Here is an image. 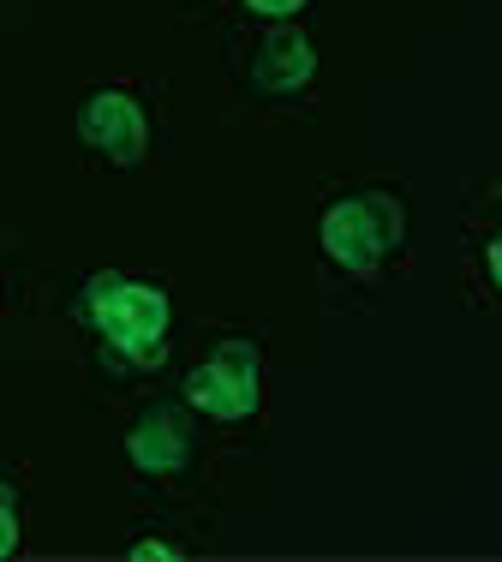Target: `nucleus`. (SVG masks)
Listing matches in <instances>:
<instances>
[{"label":"nucleus","instance_id":"f257e3e1","mask_svg":"<svg viewBox=\"0 0 502 562\" xmlns=\"http://www.w3.org/2000/svg\"><path fill=\"white\" fill-rule=\"evenodd\" d=\"M90 317L121 353L132 359H162V336H168V300L150 281L132 276H102L90 288Z\"/></svg>","mask_w":502,"mask_h":562},{"label":"nucleus","instance_id":"f03ea898","mask_svg":"<svg viewBox=\"0 0 502 562\" xmlns=\"http://www.w3.org/2000/svg\"><path fill=\"white\" fill-rule=\"evenodd\" d=\"M401 239V204L395 198H341L323 216V251L341 263V270H372L383 251Z\"/></svg>","mask_w":502,"mask_h":562},{"label":"nucleus","instance_id":"7ed1b4c3","mask_svg":"<svg viewBox=\"0 0 502 562\" xmlns=\"http://www.w3.org/2000/svg\"><path fill=\"white\" fill-rule=\"evenodd\" d=\"M186 401L197 413H209V419H246L258 407V347L221 341L186 378Z\"/></svg>","mask_w":502,"mask_h":562},{"label":"nucleus","instance_id":"20e7f679","mask_svg":"<svg viewBox=\"0 0 502 562\" xmlns=\"http://www.w3.org/2000/svg\"><path fill=\"white\" fill-rule=\"evenodd\" d=\"M78 132H84V144H96V150L109 156V162H121V168H138L144 150H150L144 109L126 97V90H96V97H84Z\"/></svg>","mask_w":502,"mask_h":562},{"label":"nucleus","instance_id":"39448f33","mask_svg":"<svg viewBox=\"0 0 502 562\" xmlns=\"http://www.w3.org/2000/svg\"><path fill=\"white\" fill-rule=\"evenodd\" d=\"M126 449H132V467H144V473H180L186 454H192V431H186L180 413L156 407V413H144V419L132 425Z\"/></svg>","mask_w":502,"mask_h":562},{"label":"nucleus","instance_id":"423d86ee","mask_svg":"<svg viewBox=\"0 0 502 562\" xmlns=\"http://www.w3.org/2000/svg\"><path fill=\"white\" fill-rule=\"evenodd\" d=\"M251 78H258L263 90H294L311 78V43L299 31H275L270 43L258 48V66H251Z\"/></svg>","mask_w":502,"mask_h":562},{"label":"nucleus","instance_id":"0eeeda50","mask_svg":"<svg viewBox=\"0 0 502 562\" xmlns=\"http://www.w3.org/2000/svg\"><path fill=\"white\" fill-rule=\"evenodd\" d=\"M12 544H19V520H12V491L0 485V557H12Z\"/></svg>","mask_w":502,"mask_h":562},{"label":"nucleus","instance_id":"6e6552de","mask_svg":"<svg viewBox=\"0 0 502 562\" xmlns=\"http://www.w3.org/2000/svg\"><path fill=\"white\" fill-rule=\"evenodd\" d=\"M251 12H270V19H287V12H299L306 0H246Z\"/></svg>","mask_w":502,"mask_h":562},{"label":"nucleus","instance_id":"1a4fd4ad","mask_svg":"<svg viewBox=\"0 0 502 562\" xmlns=\"http://www.w3.org/2000/svg\"><path fill=\"white\" fill-rule=\"evenodd\" d=\"M491 276H497V288H502V239L491 246Z\"/></svg>","mask_w":502,"mask_h":562}]
</instances>
